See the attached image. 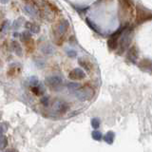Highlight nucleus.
I'll return each instance as SVG.
<instances>
[{"mask_svg":"<svg viewBox=\"0 0 152 152\" xmlns=\"http://www.w3.org/2000/svg\"><path fill=\"white\" fill-rule=\"evenodd\" d=\"M41 51L43 54H46V55H50L53 53L54 49L50 44H45L41 48Z\"/></svg>","mask_w":152,"mask_h":152,"instance_id":"obj_16","label":"nucleus"},{"mask_svg":"<svg viewBox=\"0 0 152 152\" xmlns=\"http://www.w3.org/2000/svg\"><path fill=\"white\" fill-rule=\"evenodd\" d=\"M10 28V22L9 21H6V22H4L2 24V27H1V32H2V34H5L8 30Z\"/></svg>","mask_w":152,"mask_h":152,"instance_id":"obj_26","label":"nucleus"},{"mask_svg":"<svg viewBox=\"0 0 152 152\" xmlns=\"http://www.w3.org/2000/svg\"><path fill=\"white\" fill-rule=\"evenodd\" d=\"M138 58V50L135 46L131 47L129 50H128V55H127V59H129L130 61L134 62Z\"/></svg>","mask_w":152,"mask_h":152,"instance_id":"obj_13","label":"nucleus"},{"mask_svg":"<svg viewBox=\"0 0 152 152\" xmlns=\"http://www.w3.org/2000/svg\"><path fill=\"white\" fill-rule=\"evenodd\" d=\"M10 1V0H1V3L2 4H6V3H8Z\"/></svg>","mask_w":152,"mask_h":152,"instance_id":"obj_30","label":"nucleus"},{"mask_svg":"<svg viewBox=\"0 0 152 152\" xmlns=\"http://www.w3.org/2000/svg\"><path fill=\"white\" fill-rule=\"evenodd\" d=\"M12 50L13 51L15 52V54L18 56H22L23 54V50H22V47L19 43L15 40H13L12 42Z\"/></svg>","mask_w":152,"mask_h":152,"instance_id":"obj_15","label":"nucleus"},{"mask_svg":"<svg viewBox=\"0 0 152 152\" xmlns=\"http://www.w3.org/2000/svg\"><path fill=\"white\" fill-rule=\"evenodd\" d=\"M69 26V23L68 20H66V19L61 20L58 24V26H57V32H58V34L64 35L66 32V31H68Z\"/></svg>","mask_w":152,"mask_h":152,"instance_id":"obj_9","label":"nucleus"},{"mask_svg":"<svg viewBox=\"0 0 152 152\" xmlns=\"http://www.w3.org/2000/svg\"><path fill=\"white\" fill-rule=\"evenodd\" d=\"M45 83L51 89L56 90L61 87L62 83H63V79L59 75H50V76H47L45 78Z\"/></svg>","mask_w":152,"mask_h":152,"instance_id":"obj_3","label":"nucleus"},{"mask_svg":"<svg viewBox=\"0 0 152 152\" xmlns=\"http://www.w3.org/2000/svg\"><path fill=\"white\" fill-rule=\"evenodd\" d=\"M85 77H86V73L84 72L83 69H81L79 68L73 69L69 73V78H70L71 80H81L84 79Z\"/></svg>","mask_w":152,"mask_h":152,"instance_id":"obj_6","label":"nucleus"},{"mask_svg":"<svg viewBox=\"0 0 152 152\" xmlns=\"http://www.w3.org/2000/svg\"><path fill=\"white\" fill-rule=\"evenodd\" d=\"M119 3H120V8L123 10L124 12L131 13L133 6H134L132 0H119Z\"/></svg>","mask_w":152,"mask_h":152,"instance_id":"obj_7","label":"nucleus"},{"mask_svg":"<svg viewBox=\"0 0 152 152\" xmlns=\"http://www.w3.org/2000/svg\"><path fill=\"white\" fill-rule=\"evenodd\" d=\"M20 38H21V41L28 47V44H30L31 42H32V38H31V34L30 31H23L20 34Z\"/></svg>","mask_w":152,"mask_h":152,"instance_id":"obj_11","label":"nucleus"},{"mask_svg":"<svg viewBox=\"0 0 152 152\" xmlns=\"http://www.w3.org/2000/svg\"><path fill=\"white\" fill-rule=\"evenodd\" d=\"M74 96L77 98L79 101H86V100H88L90 97V94L88 92V90L80 88L78 90H76L74 92Z\"/></svg>","mask_w":152,"mask_h":152,"instance_id":"obj_8","label":"nucleus"},{"mask_svg":"<svg viewBox=\"0 0 152 152\" xmlns=\"http://www.w3.org/2000/svg\"><path fill=\"white\" fill-rule=\"evenodd\" d=\"M54 108L57 113L59 114H65L66 111L69 110V104L66 103L64 100H59V101L55 102L54 104Z\"/></svg>","mask_w":152,"mask_h":152,"instance_id":"obj_5","label":"nucleus"},{"mask_svg":"<svg viewBox=\"0 0 152 152\" xmlns=\"http://www.w3.org/2000/svg\"><path fill=\"white\" fill-rule=\"evenodd\" d=\"M114 138H115V134H114V132L112 131H108L106 135L104 137V142H107L108 145H112L113 142H114Z\"/></svg>","mask_w":152,"mask_h":152,"instance_id":"obj_18","label":"nucleus"},{"mask_svg":"<svg viewBox=\"0 0 152 152\" xmlns=\"http://www.w3.org/2000/svg\"><path fill=\"white\" fill-rule=\"evenodd\" d=\"M129 26L128 24L126 25H124L122 27H120L118 30L113 33V34L109 37V39L107 40V46H108V49L110 50H115L118 49V46H119V39H120L121 35L123 34V32L126 31V28Z\"/></svg>","mask_w":152,"mask_h":152,"instance_id":"obj_2","label":"nucleus"},{"mask_svg":"<svg viewBox=\"0 0 152 152\" xmlns=\"http://www.w3.org/2000/svg\"><path fill=\"white\" fill-rule=\"evenodd\" d=\"M66 88H68L69 91H70V93H74L76 90H78L81 88V86L76 82H69L66 84Z\"/></svg>","mask_w":152,"mask_h":152,"instance_id":"obj_17","label":"nucleus"},{"mask_svg":"<svg viewBox=\"0 0 152 152\" xmlns=\"http://www.w3.org/2000/svg\"><path fill=\"white\" fill-rule=\"evenodd\" d=\"M141 65H144V66H141V69H142L144 70H146L148 69H152V62H149L148 60H142L139 66H141Z\"/></svg>","mask_w":152,"mask_h":152,"instance_id":"obj_21","label":"nucleus"},{"mask_svg":"<svg viewBox=\"0 0 152 152\" xmlns=\"http://www.w3.org/2000/svg\"><path fill=\"white\" fill-rule=\"evenodd\" d=\"M40 103L44 107H48L50 106V98L49 96H44V97H42L41 100H40Z\"/></svg>","mask_w":152,"mask_h":152,"instance_id":"obj_22","label":"nucleus"},{"mask_svg":"<svg viewBox=\"0 0 152 152\" xmlns=\"http://www.w3.org/2000/svg\"><path fill=\"white\" fill-rule=\"evenodd\" d=\"M152 19V14L148 12L144 9L137 8V22L139 24H142V22H145L147 20Z\"/></svg>","mask_w":152,"mask_h":152,"instance_id":"obj_4","label":"nucleus"},{"mask_svg":"<svg viewBox=\"0 0 152 152\" xmlns=\"http://www.w3.org/2000/svg\"><path fill=\"white\" fill-rule=\"evenodd\" d=\"M0 145H1V149H4L5 147L8 145V140H7V138L4 136V134H1V139H0Z\"/></svg>","mask_w":152,"mask_h":152,"instance_id":"obj_24","label":"nucleus"},{"mask_svg":"<svg viewBox=\"0 0 152 152\" xmlns=\"http://www.w3.org/2000/svg\"><path fill=\"white\" fill-rule=\"evenodd\" d=\"M91 126L94 128V129H98L100 127V120L98 118L91 119Z\"/></svg>","mask_w":152,"mask_h":152,"instance_id":"obj_25","label":"nucleus"},{"mask_svg":"<svg viewBox=\"0 0 152 152\" xmlns=\"http://www.w3.org/2000/svg\"><path fill=\"white\" fill-rule=\"evenodd\" d=\"M91 136L95 141H101L103 139L102 132H100L99 130H93L91 132Z\"/></svg>","mask_w":152,"mask_h":152,"instance_id":"obj_20","label":"nucleus"},{"mask_svg":"<svg viewBox=\"0 0 152 152\" xmlns=\"http://www.w3.org/2000/svg\"><path fill=\"white\" fill-rule=\"evenodd\" d=\"M25 28L28 31H30L31 32H33V33H38L40 31V27L33 22H26Z\"/></svg>","mask_w":152,"mask_h":152,"instance_id":"obj_12","label":"nucleus"},{"mask_svg":"<svg viewBox=\"0 0 152 152\" xmlns=\"http://www.w3.org/2000/svg\"><path fill=\"white\" fill-rule=\"evenodd\" d=\"M31 91L34 93L36 96H40V95L44 94L45 92V85L43 83H39L36 86H31Z\"/></svg>","mask_w":152,"mask_h":152,"instance_id":"obj_10","label":"nucleus"},{"mask_svg":"<svg viewBox=\"0 0 152 152\" xmlns=\"http://www.w3.org/2000/svg\"><path fill=\"white\" fill-rule=\"evenodd\" d=\"M28 81H30V84L31 86H36V85H38V84L40 83L39 81H38V79L35 77V76H31L30 80H28Z\"/></svg>","mask_w":152,"mask_h":152,"instance_id":"obj_28","label":"nucleus"},{"mask_svg":"<svg viewBox=\"0 0 152 152\" xmlns=\"http://www.w3.org/2000/svg\"><path fill=\"white\" fill-rule=\"evenodd\" d=\"M78 61H79V62H78L79 65H80L81 66H82V68H84L87 71H89V70H90L88 65L87 64V62H86V61H83V59H79Z\"/></svg>","mask_w":152,"mask_h":152,"instance_id":"obj_27","label":"nucleus"},{"mask_svg":"<svg viewBox=\"0 0 152 152\" xmlns=\"http://www.w3.org/2000/svg\"><path fill=\"white\" fill-rule=\"evenodd\" d=\"M66 55H68L69 58H75V57L77 56V51L72 49H66Z\"/></svg>","mask_w":152,"mask_h":152,"instance_id":"obj_23","label":"nucleus"},{"mask_svg":"<svg viewBox=\"0 0 152 152\" xmlns=\"http://www.w3.org/2000/svg\"><path fill=\"white\" fill-rule=\"evenodd\" d=\"M24 22V18L23 17H19L18 19H16L15 21L13 22V25H12V28L14 31H17L19 28L22 26V24Z\"/></svg>","mask_w":152,"mask_h":152,"instance_id":"obj_19","label":"nucleus"},{"mask_svg":"<svg viewBox=\"0 0 152 152\" xmlns=\"http://www.w3.org/2000/svg\"><path fill=\"white\" fill-rule=\"evenodd\" d=\"M133 33H134V28H133V27H129V26L123 32V34L120 37V42H119V46H118L119 54L125 52V50L129 47L133 38Z\"/></svg>","mask_w":152,"mask_h":152,"instance_id":"obj_1","label":"nucleus"},{"mask_svg":"<svg viewBox=\"0 0 152 152\" xmlns=\"http://www.w3.org/2000/svg\"><path fill=\"white\" fill-rule=\"evenodd\" d=\"M35 64H36V66H37L39 69H43V68H44V66H45V62L43 61V60H41V59L36 60Z\"/></svg>","mask_w":152,"mask_h":152,"instance_id":"obj_29","label":"nucleus"},{"mask_svg":"<svg viewBox=\"0 0 152 152\" xmlns=\"http://www.w3.org/2000/svg\"><path fill=\"white\" fill-rule=\"evenodd\" d=\"M24 12H26V14H28V15H30L31 17H36L38 15L37 10L34 9L32 6H30V5H27V6L24 7Z\"/></svg>","mask_w":152,"mask_h":152,"instance_id":"obj_14","label":"nucleus"}]
</instances>
